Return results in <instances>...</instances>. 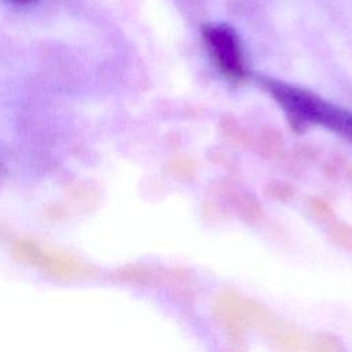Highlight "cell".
I'll return each instance as SVG.
<instances>
[{
    "instance_id": "cell-1",
    "label": "cell",
    "mask_w": 352,
    "mask_h": 352,
    "mask_svg": "<svg viewBox=\"0 0 352 352\" xmlns=\"http://www.w3.org/2000/svg\"><path fill=\"white\" fill-rule=\"evenodd\" d=\"M202 33L219 67L231 77H242L245 74V66L234 29L226 23L216 22L205 25Z\"/></svg>"
},
{
    "instance_id": "cell-2",
    "label": "cell",
    "mask_w": 352,
    "mask_h": 352,
    "mask_svg": "<svg viewBox=\"0 0 352 352\" xmlns=\"http://www.w3.org/2000/svg\"><path fill=\"white\" fill-rule=\"evenodd\" d=\"M16 1H30V0H16Z\"/></svg>"
}]
</instances>
